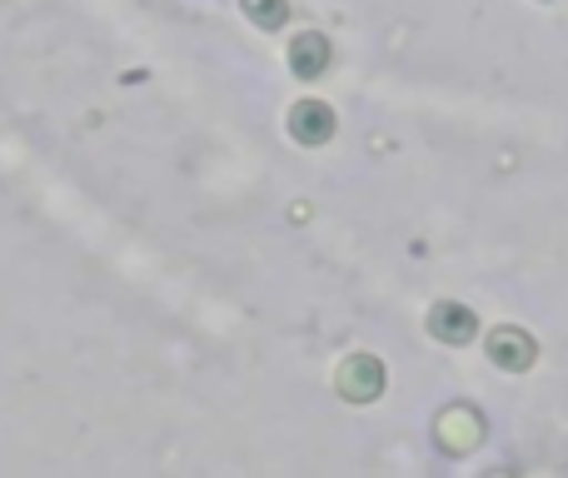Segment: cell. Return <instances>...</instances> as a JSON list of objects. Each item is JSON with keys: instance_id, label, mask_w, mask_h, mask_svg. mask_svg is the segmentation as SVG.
Masks as SVG:
<instances>
[{"instance_id": "obj_1", "label": "cell", "mask_w": 568, "mask_h": 478, "mask_svg": "<svg viewBox=\"0 0 568 478\" xmlns=\"http://www.w3.org/2000/svg\"><path fill=\"white\" fill-rule=\"evenodd\" d=\"M384 384H389V374H384V364L374 354H349L339 364V374H334V389L349 404H374L384 394Z\"/></svg>"}, {"instance_id": "obj_2", "label": "cell", "mask_w": 568, "mask_h": 478, "mask_svg": "<svg viewBox=\"0 0 568 478\" xmlns=\"http://www.w3.org/2000/svg\"><path fill=\"white\" fill-rule=\"evenodd\" d=\"M434 439H439L444 454H474L484 444V419L474 404H449L434 419Z\"/></svg>"}, {"instance_id": "obj_3", "label": "cell", "mask_w": 568, "mask_h": 478, "mask_svg": "<svg viewBox=\"0 0 568 478\" xmlns=\"http://www.w3.org/2000/svg\"><path fill=\"white\" fill-rule=\"evenodd\" d=\"M489 359L509 374H524L539 359V344H534V334L519 329V324H499V329L489 334Z\"/></svg>"}, {"instance_id": "obj_4", "label": "cell", "mask_w": 568, "mask_h": 478, "mask_svg": "<svg viewBox=\"0 0 568 478\" xmlns=\"http://www.w3.org/2000/svg\"><path fill=\"white\" fill-rule=\"evenodd\" d=\"M424 324H429L434 339L454 344V349H459V344H469L474 334H479V319H474V309H469V304H459V299H439Z\"/></svg>"}, {"instance_id": "obj_5", "label": "cell", "mask_w": 568, "mask_h": 478, "mask_svg": "<svg viewBox=\"0 0 568 478\" xmlns=\"http://www.w3.org/2000/svg\"><path fill=\"white\" fill-rule=\"evenodd\" d=\"M334 130H339V120H334V110L324 105V100H300V105L290 110V135L300 140V145H329Z\"/></svg>"}, {"instance_id": "obj_6", "label": "cell", "mask_w": 568, "mask_h": 478, "mask_svg": "<svg viewBox=\"0 0 568 478\" xmlns=\"http://www.w3.org/2000/svg\"><path fill=\"white\" fill-rule=\"evenodd\" d=\"M329 55H334L329 40H324L320 30H304V35L290 45V70L300 80H320L324 70H329Z\"/></svg>"}, {"instance_id": "obj_7", "label": "cell", "mask_w": 568, "mask_h": 478, "mask_svg": "<svg viewBox=\"0 0 568 478\" xmlns=\"http://www.w3.org/2000/svg\"><path fill=\"white\" fill-rule=\"evenodd\" d=\"M245 6V16L255 20L260 30H280L284 20H290V0H240Z\"/></svg>"}]
</instances>
